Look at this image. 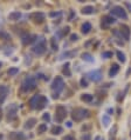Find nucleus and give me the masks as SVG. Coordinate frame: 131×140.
<instances>
[{
  "mask_svg": "<svg viewBox=\"0 0 131 140\" xmlns=\"http://www.w3.org/2000/svg\"><path fill=\"white\" fill-rule=\"evenodd\" d=\"M95 140H102V139H101V137H96Z\"/></svg>",
  "mask_w": 131,
  "mask_h": 140,
  "instance_id": "obj_50",
  "label": "nucleus"
},
{
  "mask_svg": "<svg viewBox=\"0 0 131 140\" xmlns=\"http://www.w3.org/2000/svg\"><path fill=\"white\" fill-rule=\"evenodd\" d=\"M47 50V46H46V39L45 38H40L38 40V44H36L34 47H33V52L38 55H41L43 54Z\"/></svg>",
  "mask_w": 131,
  "mask_h": 140,
  "instance_id": "obj_5",
  "label": "nucleus"
},
{
  "mask_svg": "<svg viewBox=\"0 0 131 140\" xmlns=\"http://www.w3.org/2000/svg\"><path fill=\"white\" fill-rule=\"evenodd\" d=\"M10 138L12 140H25L26 137L23 135V133H20V132H14L10 135Z\"/></svg>",
  "mask_w": 131,
  "mask_h": 140,
  "instance_id": "obj_14",
  "label": "nucleus"
},
{
  "mask_svg": "<svg viewBox=\"0 0 131 140\" xmlns=\"http://www.w3.org/2000/svg\"><path fill=\"white\" fill-rule=\"evenodd\" d=\"M69 31H70V28L67 26V27H64V28H62V30H60L59 31V33H58V36L60 37V38H63V37H66L67 34L69 33Z\"/></svg>",
  "mask_w": 131,
  "mask_h": 140,
  "instance_id": "obj_24",
  "label": "nucleus"
},
{
  "mask_svg": "<svg viewBox=\"0 0 131 140\" xmlns=\"http://www.w3.org/2000/svg\"><path fill=\"white\" fill-rule=\"evenodd\" d=\"M17 73H19V68H17V67H12V68L8 69V75L10 76L15 75Z\"/></svg>",
  "mask_w": 131,
  "mask_h": 140,
  "instance_id": "obj_34",
  "label": "nucleus"
},
{
  "mask_svg": "<svg viewBox=\"0 0 131 140\" xmlns=\"http://www.w3.org/2000/svg\"><path fill=\"white\" fill-rule=\"evenodd\" d=\"M110 121H111V119H110V117H109L108 114H104L103 117H102V122H103L104 126H108L109 124H110Z\"/></svg>",
  "mask_w": 131,
  "mask_h": 140,
  "instance_id": "obj_30",
  "label": "nucleus"
},
{
  "mask_svg": "<svg viewBox=\"0 0 131 140\" xmlns=\"http://www.w3.org/2000/svg\"><path fill=\"white\" fill-rule=\"evenodd\" d=\"M51 132H52V134H54V135H59L63 132V128L61 127V126H54L51 130Z\"/></svg>",
  "mask_w": 131,
  "mask_h": 140,
  "instance_id": "obj_23",
  "label": "nucleus"
},
{
  "mask_svg": "<svg viewBox=\"0 0 131 140\" xmlns=\"http://www.w3.org/2000/svg\"><path fill=\"white\" fill-rule=\"evenodd\" d=\"M81 86L88 87V80H87V78H82V79H81Z\"/></svg>",
  "mask_w": 131,
  "mask_h": 140,
  "instance_id": "obj_37",
  "label": "nucleus"
},
{
  "mask_svg": "<svg viewBox=\"0 0 131 140\" xmlns=\"http://www.w3.org/2000/svg\"><path fill=\"white\" fill-rule=\"evenodd\" d=\"M35 39H36L35 36H25V37H22V44L23 45L32 44L33 41H35Z\"/></svg>",
  "mask_w": 131,
  "mask_h": 140,
  "instance_id": "obj_16",
  "label": "nucleus"
},
{
  "mask_svg": "<svg viewBox=\"0 0 131 140\" xmlns=\"http://www.w3.org/2000/svg\"><path fill=\"white\" fill-rule=\"evenodd\" d=\"M35 124H36V119H34V118L28 119L27 121H26V124H25V128H27V130H32V128L35 126Z\"/></svg>",
  "mask_w": 131,
  "mask_h": 140,
  "instance_id": "obj_18",
  "label": "nucleus"
},
{
  "mask_svg": "<svg viewBox=\"0 0 131 140\" xmlns=\"http://www.w3.org/2000/svg\"><path fill=\"white\" fill-rule=\"evenodd\" d=\"M63 74H64L66 76H70L71 73H70V69H69V62H67V64L63 66Z\"/></svg>",
  "mask_w": 131,
  "mask_h": 140,
  "instance_id": "obj_28",
  "label": "nucleus"
},
{
  "mask_svg": "<svg viewBox=\"0 0 131 140\" xmlns=\"http://www.w3.org/2000/svg\"><path fill=\"white\" fill-rule=\"evenodd\" d=\"M48 104V100L46 97H43V95H39V99H38V104H36V107L35 110H42V108H45L46 105Z\"/></svg>",
  "mask_w": 131,
  "mask_h": 140,
  "instance_id": "obj_12",
  "label": "nucleus"
},
{
  "mask_svg": "<svg viewBox=\"0 0 131 140\" xmlns=\"http://www.w3.org/2000/svg\"><path fill=\"white\" fill-rule=\"evenodd\" d=\"M77 40H78V36H77V34H71V36H70V41H71V43L77 41Z\"/></svg>",
  "mask_w": 131,
  "mask_h": 140,
  "instance_id": "obj_40",
  "label": "nucleus"
},
{
  "mask_svg": "<svg viewBox=\"0 0 131 140\" xmlns=\"http://www.w3.org/2000/svg\"><path fill=\"white\" fill-rule=\"evenodd\" d=\"M119 32H121V34H122V37H123L124 41H129V40H130V27H129V26L121 25Z\"/></svg>",
  "mask_w": 131,
  "mask_h": 140,
  "instance_id": "obj_10",
  "label": "nucleus"
},
{
  "mask_svg": "<svg viewBox=\"0 0 131 140\" xmlns=\"http://www.w3.org/2000/svg\"><path fill=\"white\" fill-rule=\"evenodd\" d=\"M1 118H3V111H1V108H0V120H1Z\"/></svg>",
  "mask_w": 131,
  "mask_h": 140,
  "instance_id": "obj_49",
  "label": "nucleus"
},
{
  "mask_svg": "<svg viewBox=\"0 0 131 140\" xmlns=\"http://www.w3.org/2000/svg\"><path fill=\"white\" fill-rule=\"evenodd\" d=\"M7 93H8V88L6 86H0V95L3 97V99L7 95Z\"/></svg>",
  "mask_w": 131,
  "mask_h": 140,
  "instance_id": "obj_31",
  "label": "nucleus"
},
{
  "mask_svg": "<svg viewBox=\"0 0 131 140\" xmlns=\"http://www.w3.org/2000/svg\"><path fill=\"white\" fill-rule=\"evenodd\" d=\"M0 38H4L5 40H8V39H11L10 36H8V34H6V33H4V32H0Z\"/></svg>",
  "mask_w": 131,
  "mask_h": 140,
  "instance_id": "obj_39",
  "label": "nucleus"
},
{
  "mask_svg": "<svg viewBox=\"0 0 131 140\" xmlns=\"http://www.w3.org/2000/svg\"><path fill=\"white\" fill-rule=\"evenodd\" d=\"M124 5L128 7V10H129V12H131V4H129V3H124Z\"/></svg>",
  "mask_w": 131,
  "mask_h": 140,
  "instance_id": "obj_44",
  "label": "nucleus"
},
{
  "mask_svg": "<svg viewBox=\"0 0 131 140\" xmlns=\"http://www.w3.org/2000/svg\"><path fill=\"white\" fill-rule=\"evenodd\" d=\"M17 110H18V106L14 104L10 105V107L7 108V118L8 120H13L15 118V114H17Z\"/></svg>",
  "mask_w": 131,
  "mask_h": 140,
  "instance_id": "obj_11",
  "label": "nucleus"
},
{
  "mask_svg": "<svg viewBox=\"0 0 131 140\" xmlns=\"http://www.w3.org/2000/svg\"><path fill=\"white\" fill-rule=\"evenodd\" d=\"M116 132H117V126H113L112 130L110 131V137H109V140H115V137H116Z\"/></svg>",
  "mask_w": 131,
  "mask_h": 140,
  "instance_id": "obj_32",
  "label": "nucleus"
},
{
  "mask_svg": "<svg viewBox=\"0 0 131 140\" xmlns=\"http://www.w3.org/2000/svg\"><path fill=\"white\" fill-rule=\"evenodd\" d=\"M76 53H77V51H70V52H64V53L61 55V59L64 58V57H69V58H73V57L76 55Z\"/></svg>",
  "mask_w": 131,
  "mask_h": 140,
  "instance_id": "obj_29",
  "label": "nucleus"
},
{
  "mask_svg": "<svg viewBox=\"0 0 131 140\" xmlns=\"http://www.w3.org/2000/svg\"><path fill=\"white\" fill-rule=\"evenodd\" d=\"M81 12H82V14L89 15V14H94V13L96 12V10H95V7H93V6H86V7L82 8Z\"/></svg>",
  "mask_w": 131,
  "mask_h": 140,
  "instance_id": "obj_15",
  "label": "nucleus"
},
{
  "mask_svg": "<svg viewBox=\"0 0 131 140\" xmlns=\"http://www.w3.org/2000/svg\"><path fill=\"white\" fill-rule=\"evenodd\" d=\"M87 76H88V79H90L91 81L98 82V81H101V80H102L103 74H102V72L100 71V69H94V71L89 72V73L87 74Z\"/></svg>",
  "mask_w": 131,
  "mask_h": 140,
  "instance_id": "obj_7",
  "label": "nucleus"
},
{
  "mask_svg": "<svg viewBox=\"0 0 131 140\" xmlns=\"http://www.w3.org/2000/svg\"><path fill=\"white\" fill-rule=\"evenodd\" d=\"M88 128H90V126H82V130H88Z\"/></svg>",
  "mask_w": 131,
  "mask_h": 140,
  "instance_id": "obj_46",
  "label": "nucleus"
},
{
  "mask_svg": "<svg viewBox=\"0 0 131 140\" xmlns=\"http://www.w3.org/2000/svg\"><path fill=\"white\" fill-rule=\"evenodd\" d=\"M90 117V112H89L87 108H81V107H78V108H75V110L73 111V113H71V118H73V120H75V121H82L83 119H87V118Z\"/></svg>",
  "mask_w": 131,
  "mask_h": 140,
  "instance_id": "obj_2",
  "label": "nucleus"
},
{
  "mask_svg": "<svg viewBox=\"0 0 131 140\" xmlns=\"http://www.w3.org/2000/svg\"><path fill=\"white\" fill-rule=\"evenodd\" d=\"M1 138H3V134H0V139H1Z\"/></svg>",
  "mask_w": 131,
  "mask_h": 140,
  "instance_id": "obj_51",
  "label": "nucleus"
},
{
  "mask_svg": "<svg viewBox=\"0 0 131 140\" xmlns=\"http://www.w3.org/2000/svg\"><path fill=\"white\" fill-rule=\"evenodd\" d=\"M111 57H112V52L107 51V52H103V53H102V58H104V59H109V58H111Z\"/></svg>",
  "mask_w": 131,
  "mask_h": 140,
  "instance_id": "obj_36",
  "label": "nucleus"
},
{
  "mask_svg": "<svg viewBox=\"0 0 131 140\" xmlns=\"http://www.w3.org/2000/svg\"><path fill=\"white\" fill-rule=\"evenodd\" d=\"M82 60L87 61V62H94L93 55H91L90 53H88V52H84V53L82 54Z\"/></svg>",
  "mask_w": 131,
  "mask_h": 140,
  "instance_id": "obj_21",
  "label": "nucleus"
},
{
  "mask_svg": "<svg viewBox=\"0 0 131 140\" xmlns=\"http://www.w3.org/2000/svg\"><path fill=\"white\" fill-rule=\"evenodd\" d=\"M108 113H110V114H111V113H113V110H112V108H109V110H108Z\"/></svg>",
  "mask_w": 131,
  "mask_h": 140,
  "instance_id": "obj_48",
  "label": "nucleus"
},
{
  "mask_svg": "<svg viewBox=\"0 0 131 140\" xmlns=\"http://www.w3.org/2000/svg\"><path fill=\"white\" fill-rule=\"evenodd\" d=\"M46 131H47V125H46V124H41V125L38 127V133H40V134L43 132H46Z\"/></svg>",
  "mask_w": 131,
  "mask_h": 140,
  "instance_id": "obj_35",
  "label": "nucleus"
},
{
  "mask_svg": "<svg viewBox=\"0 0 131 140\" xmlns=\"http://www.w3.org/2000/svg\"><path fill=\"white\" fill-rule=\"evenodd\" d=\"M63 88H64V81H63V79L61 76H56L55 79H54L53 84H52V91H53L54 99L59 98V95L63 91Z\"/></svg>",
  "mask_w": 131,
  "mask_h": 140,
  "instance_id": "obj_1",
  "label": "nucleus"
},
{
  "mask_svg": "<svg viewBox=\"0 0 131 140\" xmlns=\"http://www.w3.org/2000/svg\"><path fill=\"white\" fill-rule=\"evenodd\" d=\"M73 17H74V12L71 11V12H70V15H69V20H71V19H73Z\"/></svg>",
  "mask_w": 131,
  "mask_h": 140,
  "instance_id": "obj_45",
  "label": "nucleus"
},
{
  "mask_svg": "<svg viewBox=\"0 0 131 140\" xmlns=\"http://www.w3.org/2000/svg\"><path fill=\"white\" fill-rule=\"evenodd\" d=\"M94 99V97L91 94H89V93H86V94H82L81 95V100L84 102H91Z\"/></svg>",
  "mask_w": 131,
  "mask_h": 140,
  "instance_id": "obj_22",
  "label": "nucleus"
},
{
  "mask_svg": "<svg viewBox=\"0 0 131 140\" xmlns=\"http://www.w3.org/2000/svg\"><path fill=\"white\" fill-rule=\"evenodd\" d=\"M81 140H91V135L89 133H84L82 137H81Z\"/></svg>",
  "mask_w": 131,
  "mask_h": 140,
  "instance_id": "obj_38",
  "label": "nucleus"
},
{
  "mask_svg": "<svg viewBox=\"0 0 131 140\" xmlns=\"http://www.w3.org/2000/svg\"><path fill=\"white\" fill-rule=\"evenodd\" d=\"M112 33H113V36L116 37V41H117V43H118L119 45H123L124 41L121 40V39H123V37H122V34H121V32H119V30H113Z\"/></svg>",
  "mask_w": 131,
  "mask_h": 140,
  "instance_id": "obj_17",
  "label": "nucleus"
},
{
  "mask_svg": "<svg viewBox=\"0 0 131 140\" xmlns=\"http://www.w3.org/2000/svg\"><path fill=\"white\" fill-rule=\"evenodd\" d=\"M29 18L32 19L33 21L35 24H41V23H43V20H45V14L43 13H41V12H35V13H32V14L29 15Z\"/></svg>",
  "mask_w": 131,
  "mask_h": 140,
  "instance_id": "obj_8",
  "label": "nucleus"
},
{
  "mask_svg": "<svg viewBox=\"0 0 131 140\" xmlns=\"http://www.w3.org/2000/svg\"><path fill=\"white\" fill-rule=\"evenodd\" d=\"M129 86H130V85H126L125 89H124L123 92H119V93H118V97H117V101H122V100L124 99V94H125L126 92H128V89H129Z\"/></svg>",
  "mask_w": 131,
  "mask_h": 140,
  "instance_id": "obj_27",
  "label": "nucleus"
},
{
  "mask_svg": "<svg viewBox=\"0 0 131 140\" xmlns=\"http://www.w3.org/2000/svg\"><path fill=\"white\" fill-rule=\"evenodd\" d=\"M20 18H21L20 12H12V13H10V15H8V19H10V20H13V21L19 20Z\"/></svg>",
  "mask_w": 131,
  "mask_h": 140,
  "instance_id": "obj_20",
  "label": "nucleus"
},
{
  "mask_svg": "<svg viewBox=\"0 0 131 140\" xmlns=\"http://www.w3.org/2000/svg\"><path fill=\"white\" fill-rule=\"evenodd\" d=\"M38 99H39V95H34L32 99L29 100V106L30 108H35L36 107V104H38Z\"/></svg>",
  "mask_w": 131,
  "mask_h": 140,
  "instance_id": "obj_25",
  "label": "nucleus"
},
{
  "mask_svg": "<svg viewBox=\"0 0 131 140\" xmlns=\"http://www.w3.org/2000/svg\"><path fill=\"white\" fill-rule=\"evenodd\" d=\"M118 72H119V65L118 64H112L110 71H109V76L112 78V76H115L117 73H118Z\"/></svg>",
  "mask_w": 131,
  "mask_h": 140,
  "instance_id": "obj_13",
  "label": "nucleus"
},
{
  "mask_svg": "<svg viewBox=\"0 0 131 140\" xmlns=\"http://www.w3.org/2000/svg\"><path fill=\"white\" fill-rule=\"evenodd\" d=\"M36 86V80L34 76H27L25 80H23L22 85H21V89L23 92H29L32 89H34Z\"/></svg>",
  "mask_w": 131,
  "mask_h": 140,
  "instance_id": "obj_3",
  "label": "nucleus"
},
{
  "mask_svg": "<svg viewBox=\"0 0 131 140\" xmlns=\"http://www.w3.org/2000/svg\"><path fill=\"white\" fill-rule=\"evenodd\" d=\"M49 15H51V17H56V15H61V13L60 12H56V13L55 12H52Z\"/></svg>",
  "mask_w": 131,
  "mask_h": 140,
  "instance_id": "obj_43",
  "label": "nucleus"
},
{
  "mask_svg": "<svg viewBox=\"0 0 131 140\" xmlns=\"http://www.w3.org/2000/svg\"><path fill=\"white\" fill-rule=\"evenodd\" d=\"M49 140H53V139H49Z\"/></svg>",
  "mask_w": 131,
  "mask_h": 140,
  "instance_id": "obj_53",
  "label": "nucleus"
},
{
  "mask_svg": "<svg viewBox=\"0 0 131 140\" xmlns=\"http://www.w3.org/2000/svg\"><path fill=\"white\" fill-rule=\"evenodd\" d=\"M42 119L45 120V121H49V120H51V115L48 114V113H45V114L42 115Z\"/></svg>",
  "mask_w": 131,
  "mask_h": 140,
  "instance_id": "obj_41",
  "label": "nucleus"
},
{
  "mask_svg": "<svg viewBox=\"0 0 131 140\" xmlns=\"http://www.w3.org/2000/svg\"><path fill=\"white\" fill-rule=\"evenodd\" d=\"M67 126H68V127H71V126H73V124H71V121H68V122H67Z\"/></svg>",
  "mask_w": 131,
  "mask_h": 140,
  "instance_id": "obj_47",
  "label": "nucleus"
},
{
  "mask_svg": "<svg viewBox=\"0 0 131 140\" xmlns=\"http://www.w3.org/2000/svg\"><path fill=\"white\" fill-rule=\"evenodd\" d=\"M91 28H93V27H91V24L87 21V23H84L83 25H82V30H81V31H82V33H83V34H88L89 32L91 31Z\"/></svg>",
  "mask_w": 131,
  "mask_h": 140,
  "instance_id": "obj_19",
  "label": "nucleus"
},
{
  "mask_svg": "<svg viewBox=\"0 0 131 140\" xmlns=\"http://www.w3.org/2000/svg\"><path fill=\"white\" fill-rule=\"evenodd\" d=\"M111 15H115L119 19H123V20H128V14H126V11L124 10L122 6H115V7L111 8L110 11Z\"/></svg>",
  "mask_w": 131,
  "mask_h": 140,
  "instance_id": "obj_4",
  "label": "nucleus"
},
{
  "mask_svg": "<svg viewBox=\"0 0 131 140\" xmlns=\"http://www.w3.org/2000/svg\"><path fill=\"white\" fill-rule=\"evenodd\" d=\"M116 55H117L118 60L121 61L122 64H123V62H125V60H126V59H125V54H124L122 51H117V52H116Z\"/></svg>",
  "mask_w": 131,
  "mask_h": 140,
  "instance_id": "obj_26",
  "label": "nucleus"
},
{
  "mask_svg": "<svg viewBox=\"0 0 131 140\" xmlns=\"http://www.w3.org/2000/svg\"><path fill=\"white\" fill-rule=\"evenodd\" d=\"M51 46H52V50H54V51L58 50V43H56V38H55V37H53V38L51 39Z\"/></svg>",
  "mask_w": 131,
  "mask_h": 140,
  "instance_id": "obj_33",
  "label": "nucleus"
},
{
  "mask_svg": "<svg viewBox=\"0 0 131 140\" xmlns=\"http://www.w3.org/2000/svg\"><path fill=\"white\" fill-rule=\"evenodd\" d=\"M115 23H116V19L113 18L111 14L103 15V18H102V27H107V26L112 25Z\"/></svg>",
  "mask_w": 131,
  "mask_h": 140,
  "instance_id": "obj_9",
  "label": "nucleus"
},
{
  "mask_svg": "<svg viewBox=\"0 0 131 140\" xmlns=\"http://www.w3.org/2000/svg\"><path fill=\"white\" fill-rule=\"evenodd\" d=\"M62 140H76V139H75V137H73V135L68 134V135H66V137H63Z\"/></svg>",
  "mask_w": 131,
  "mask_h": 140,
  "instance_id": "obj_42",
  "label": "nucleus"
},
{
  "mask_svg": "<svg viewBox=\"0 0 131 140\" xmlns=\"http://www.w3.org/2000/svg\"><path fill=\"white\" fill-rule=\"evenodd\" d=\"M67 117V110L62 105H59L55 110V120L58 122H62Z\"/></svg>",
  "mask_w": 131,
  "mask_h": 140,
  "instance_id": "obj_6",
  "label": "nucleus"
},
{
  "mask_svg": "<svg viewBox=\"0 0 131 140\" xmlns=\"http://www.w3.org/2000/svg\"><path fill=\"white\" fill-rule=\"evenodd\" d=\"M0 67H1V62H0Z\"/></svg>",
  "mask_w": 131,
  "mask_h": 140,
  "instance_id": "obj_52",
  "label": "nucleus"
},
{
  "mask_svg": "<svg viewBox=\"0 0 131 140\" xmlns=\"http://www.w3.org/2000/svg\"><path fill=\"white\" fill-rule=\"evenodd\" d=\"M130 135H131V133H130Z\"/></svg>",
  "mask_w": 131,
  "mask_h": 140,
  "instance_id": "obj_54",
  "label": "nucleus"
}]
</instances>
